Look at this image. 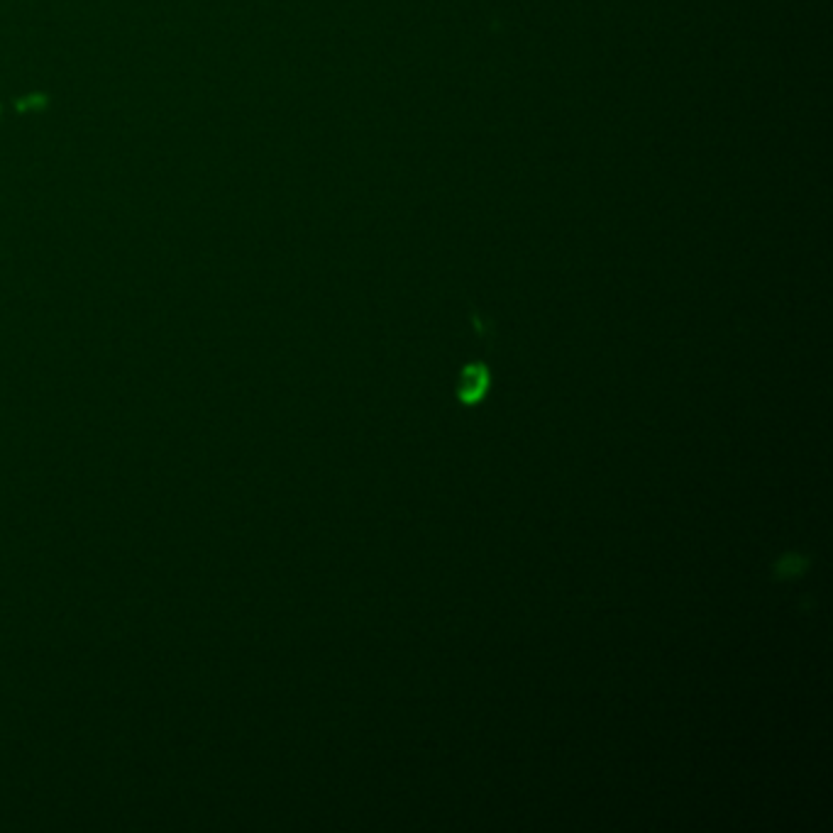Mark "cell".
<instances>
[{"mask_svg": "<svg viewBox=\"0 0 833 833\" xmlns=\"http://www.w3.org/2000/svg\"><path fill=\"white\" fill-rule=\"evenodd\" d=\"M492 387V377L485 365H469L460 372L457 381V398L462 404H476L486 397V391Z\"/></svg>", "mask_w": 833, "mask_h": 833, "instance_id": "6da1fadb", "label": "cell"}, {"mask_svg": "<svg viewBox=\"0 0 833 833\" xmlns=\"http://www.w3.org/2000/svg\"><path fill=\"white\" fill-rule=\"evenodd\" d=\"M804 567H807V560L802 555H787L778 560L775 572H778V577H782V580H789L794 574H802Z\"/></svg>", "mask_w": 833, "mask_h": 833, "instance_id": "7a4b0ae2", "label": "cell"}]
</instances>
